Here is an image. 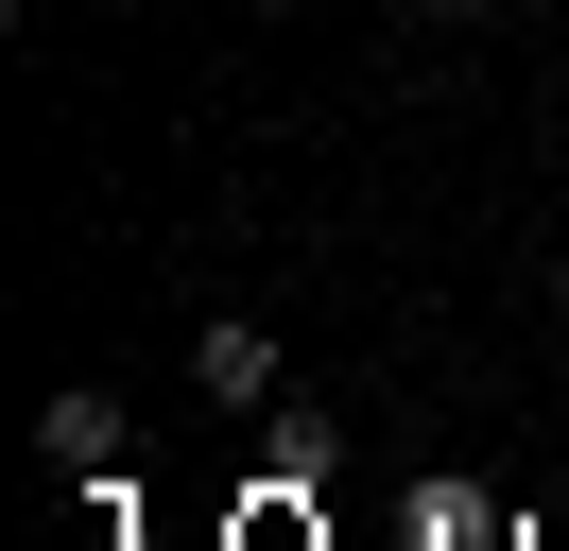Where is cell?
I'll use <instances>...</instances> for the list:
<instances>
[{
    "mask_svg": "<svg viewBox=\"0 0 569 551\" xmlns=\"http://www.w3.org/2000/svg\"><path fill=\"white\" fill-rule=\"evenodd\" d=\"M190 379H208L224 413H277V328H259V310H224V328H190Z\"/></svg>",
    "mask_w": 569,
    "mask_h": 551,
    "instance_id": "6da1fadb",
    "label": "cell"
},
{
    "mask_svg": "<svg viewBox=\"0 0 569 551\" xmlns=\"http://www.w3.org/2000/svg\"><path fill=\"white\" fill-rule=\"evenodd\" d=\"M36 448H52V482H104V465H121V413H104V397H52Z\"/></svg>",
    "mask_w": 569,
    "mask_h": 551,
    "instance_id": "7a4b0ae2",
    "label": "cell"
},
{
    "mask_svg": "<svg viewBox=\"0 0 569 551\" xmlns=\"http://www.w3.org/2000/svg\"><path fill=\"white\" fill-rule=\"evenodd\" d=\"M415 551H500V500L483 482H415Z\"/></svg>",
    "mask_w": 569,
    "mask_h": 551,
    "instance_id": "3957f363",
    "label": "cell"
},
{
    "mask_svg": "<svg viewBox=\"0 0 569 551\" xmlns=\"http://www.w3.org/2000/svg\"><path fill=\"white\" fill-rule=\"evenodd\" d=\"M449 18H535V0H449Z\"/></svg>",
    "mask_w": 569,
    "mask_h": 551,
    "instance_id": "277c9868",
    "label": "cell"
},
{
    "mask_svg": "<svg viewBox=\"0 0 569 551\" xmlns=\"http://www.w3.org/2000/svg\"><path fill=\"white\" fill-rule=\"evenodd\" d=\"M552 310H569V241H552Z\"/></svg>",
    "mask_w": 569,
    "mask_h": 551,
    "instance_id": "5b68a950",
    "label": "cell"
}]
</instances>
